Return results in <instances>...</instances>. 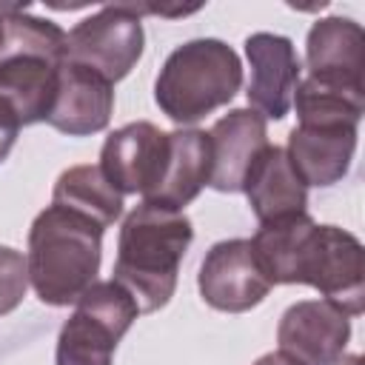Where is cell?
Masks as SVG:
<instances>
[{
    "label": "cell",
    "instance_id": "obj_13",
    "mask_svg": "<svg viewBox=\"0 0 365 365\" xmlns=\"http://www.w3.org/2000/svg\"><path fill=\"white\" fill-rule=\"evenodd\" d=\"M114 111V83L94 68L66 60L46 123L68 137H88L108 125Z\"/></svg>",
    "mask_w": 365,
    "mask_h": 365
},
{
    "label": "cell",
    "instance_id": "obj_7",
    "mask_svg": "<svg viewBox=\"0 0 365 365\" xmlns=\"http://www.w3.org/2000/svg\"><path fill=\"white\" fill-rule=\"evenodd\" d=\"M145 48L143 17L134 3L100 6L68 31V57L103 74L108 83L123 80Z\"/></svg>",
    "mask_w": 365,
    "mask_h": 365
},
{
    "label": "cell",
    "instance_id": "obj_18",
    "mask_svg": "<svg viewBox=\"0 0 365 365\" xmlns=\"http://www.w3.org/2000/svg\"><path fill=\"white\" fill-rule=\"evenodd\" d=\"M314 228L317 222L308 211L259 222L257 234L251 237V248L274 285H297L299 257Z\"/></svg>",
    "mask_w": 365,
    "mask_h": 365
},
{
    "label": "cell",
    "instance_id": "obj_17",
    "mask_svg": "<svg viewBox=\"0 0 365 365\" xmlns=\"http://www.w3.org/2000/svg\"><path fill=\"white\" fill-rule=\"evenodd\" d=\"M242 194L259 222L308 211V185L294 171L282 145H265L242 180Z\"/></svg>",
    "mask_w": 365,
    "mask_h": 365
},
{
    "label": "cell",
    "instance_id": "obj_14",
    "mask_svg": "<svg viewBox=\"0 0 365 365\" xmlns=\"http://www.w3.org/2000/svg\"><path fill=\"white\" fill-rule=\"evenodd\" d=\"M211 180L208 185L222 194L242 191V180L259 151L268 145V125L265 117L254 108H231L220 117L211 131Z\"/></svg>",
    "mask_w": 365,
    "mask_h": 365
},
{
    "label": "cell",
    "instance_id": "obj_22",
    "mask_svg": "<svg viewBox=\"0 0 365 365\" xmlns=\"http://www.w3.org/2000/svg\"><path fill=\"white\" fill-rule=\"evenodd\" d=\"M251 365H299V362L291 359V356L282 354V351H268V354H262L259 359H254Z\"/></svg>",
    "mask_w": 365,
    "mask_h": 365
},
{
    "label": "cell",
    "instance_id": "obj_15",
    "mask_svg": "<svg viewBox=\"0 0 365 365\" xmlns=\"http://www.w3.org/2000/svg\"><path fill=\"white\" fill-rule=\"evenodd\" d=\"M308 77L365 88V31L356 20L331 14L317 20L305 37Z\"/></svg>",
    "mask_w": 365,
    "mask_h": 365
},
{
    "label": "cell",
    "instance_id": "obj_4",
    "mask_svg": "<svg viewBox=\"0 0 365 365\" xmlns=\"http://www.w3.org/2000/svg\"><path fill=\"white\" fill-rule=\"evenodd\" d=\"M240 86V54L217 37H197L165 57L154 80V103L168 120L185 128L228 106Z\"/></svg>",
    "mask_w": 365,
    "mask_h": 365
},
{
    "label": "cell",
    "instance_id": "obj_9",
    "mask_svg": "<svg viewBox=\"0 0 365 365\" xmlns=\"http://www.w3.org/2000/svg\"><path fill=\"white\" fill-rule=\"evenodd\" d=\"M351 339V317L328 299H299L285 308L277 325L279 351L299 365L336 362Z\"/></svg>",
    "mask_w": 365,
    "mask_h": 365
},
{
    "label": "cell",
    "instance_id": "obj_6",
    "mask_svg": "<svg viewBox=\"0 0 365 365\" xmlns=\"http://www.w3.org/2000/svg\"><path fill=\"white\" fill-rule=\"evenodd\" d=\"M297 285H311L322 294V299L334 302L342 314L359 317L365 311L362 242L339 225L317 222L299 257Z\"/></svg>",
    "mask_w": 365,
    "mask_h": 365
},
{
    "label": "cell",
    "instance_id": "obj_1",
    "mask_svg": "<svg viewBox=\"0 0 365 365\" xmlns=\"http://www.w3.org/2000/svg\"><path fill=\"white\" fill-rule=\"evenodd\" d=\"M191 240L194 225L185 211L143 200L125 214L117 237L114 282L134 297L140 314H154L168 305Z\"/></svg>",
    "mask_w": 365,
    "mask_h": 365
},
{
    "label": "cell",
    "instance_id": "obj_2",
    "mask_svg": "<svg viewBox=\"0 0 365 365\" xmlns=\"http://www.w3.org/2000/svg\"><path fill=\"white\" fill-rule=\"evenodd\" d=\"M3 46H0V97L11 106L20 125L46 123L60 66L68 57V34L29 6L0 3Z\"/></svg>",
    "mask_w": 365,
    "mask_h": 365
},
{
    "label": "cell",
    "instance_id": "obj_8",
    "mask_svg": "<svg viewBox=\"0 0 365 365\" xmlns=\"http://www.w3.org/2000/svg\"><path fill=\"white\" fill-rule=\"evenodd\" d=\"M197 288L205 305H211L214 311L242 314L257 308L268 297L274 282L262 271L251 240L234 237L220 240L205 251L197 274Z\"/></svg>",
    "mask_w": 365,
    "mask_h": 365
},
{
    "label": "cell",
    "instance_id": "obj_11",
    "mask_svg": "<svg viewBox=\"0 0 365 365\" xmlns=\"http://www.w3.org/2000/svg\"><path fill=\"white\" fill-rule=\"evenodd\" d=\"M356 137L359 123L351 120H297L285 154L305 185L328 188L348 174Z\"/></svg>",
    "mask_w": 365,
    "mask_h": 365
},
{
    "label": "cell",
    "instance_id": "obj_16",
    "mask_svg": "<svg viewBox=\"0 0 365 365\" xmlns=\"http://www.w3.org/2000/svg\"><path fill=\"white\" fill-rule=\"evenodd\" d=\"M211 180V140L202 128L168 131V154L157 185L143 197L145 202L182 211Z\"/></svg>",
    "mask_w": 365,
    "mask_h": 365
},
{
    "label": "cell",
    "instance_id": "obj_23",
    "mask_svg": "<svg viewBox=\"0 0 365 365\" xmlns=\"http://www.w3.org/2000/svg\"><path fill=\"white\" fill-rule=\"evenodd\" d=\"M331 365H362V356L359 354H342L336 362H331Z\"/></svg>",
    "mask_w": 365,
    "mask_h": 365
},
{
    "label": "cell",
    "instance_id": "obj_20",
    "mask_svg": "<svg viewBox=\"0 0 365 365\" xmlns=\"http://www.w3.org/2000/svg\"><path fill=\"white\" fill-rule=\"evenodd\" d=\"M29 288V268L23 251L11 245H0V317L11 314Z\"/></svg>",
    "mask_w": 365,
    "mask_h": 365
},
{
    "label": "cell",
    "instance_id": "obj_19",
    "mask_svg": "<svg viewBox=\"0 0 365 365\" xmlns=\"http://www.w3.org/2000/svg\"><path fill=\"white\" fill-rule=\"evenodd\" d=\"M51 205L77 211L103 228L114 225L123 214V194L108 182L100 165H71L66 168L51 191Z\"/></svg>",
    "mask_w": 365,
    "mask_h": 365
},
{
    "label": "cell",
    "instance_id": "obj_5",
    "mask_svg": "<svg viewBox=\"0 0 365 365\" xmlns=\"http://www.w3.org/2000/svg\"><path fill=\"white\" fill-rule=\"evenodd\" d=\"M137 317L140 308L120 282H91L57 334L54 365H111L117 342Z\"/></svg>",
    "mask_w": 365,
    "mask_h": 365
},
{
    "label": "cell",
    "instance_id": "obj_3",
    "mask_svg": "<svg viewBox=\"0 0 365 365\" xmlns=\"http://www.w3.org/2000/svg\"><path fill=\"white\" fill-rule=\"evenodd\" d=\"M103 225L60 208H43L29 228V285L37 299L51 308L74 305L80 294L97 282L103 262Z\"/></svg>",
    "mask_w": 365,
    "mask_h": 365
},
{
    "label": "cell",
    "instance_id": "obj_10",
    "mask_svg": "<svg viewBox=\"0 0 365 365\" xmlns=\"http://www.w3.org/2000/svg\"><path fill=\"white\" fill-rule=\"evenodd\" d=\"M245 57L251 66V77L245 88L248 106L265 120H282L291 111V100L302 71L291 37L254 31L245 37Z\"/></svg>",
    "mask_w": 365,
    "mask_h": 365
},
{
    "label": "cell",
    "instance_id": "obj_12",
    "mask_svg": "<svg viewBox=\"0 0 365 365\" xmlns=\"http://www.w3.org/2000/svg\"><path fill=\"white\" fill-rule=\"evenodd\" d=\"M168 154V131H160L148 120L125 123L114 128L100 148V168L108 182L125 194H148L163 171Z\"/></svg>",
    "mask_w": 365,
    "mask_h": 365
},
{
    "label": "cell",
    "instance_id": "obj_24",
    "mask_svg": "<svg viewBox=\"0 0 365 365\" xmlns=\"http://www.w3.org/2000/svg\"><path fill=\"white\" fill-rule=\"evenodd\" d=\"M0 46H3V14H0Z\"/></svg>",
    "mask_w": 365,
    "mask_h": 365
},
{
    "label": "cell",
    "instance_id": "obj_21",
    "mask_svg": "<svg viewBox=\"0 0 365 365\" xmlns=\"http://www.w3.org/2000/svg\"><path fill=\"white\" fill-rule=\"evenodd\" d=\"M17 134H20V120L11 111V106L0 97V163L11 154V148L17 143Z\"/></svg>",
    "mask_w": 365,
    "mask_h": 365
}]
</instances>
